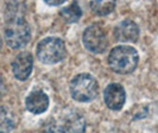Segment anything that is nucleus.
Masks as SVG:
<instances>
[{
    "label": "nucleus",
    "instance_id": "f257e3e1",
    "mask_svg": "<svg viewBox=\"0 0 158 133\" xmlns=\"http://www.w3.org/2000/svg\"><path fill=\"white\" fill-rule=\"evenodd\" d=\"M31 38V31L24 17L17 12L7 16L5 26V40L12 49H20L25 47Z\"/></svg>",
    "mask_w": 158,
    "mask_h": 133
},
{
    "label": "nucleus",
    "instance_id": "f03ea898",
    "mask_svg": "<svg viewBox=\"0 0 158 133\" xmlns=\"http://www.w3.org/2000/svg\"><path fill=\"white\" fill-rule=\"evenodd\" d=\"M139 55L135 48L128 45H120L114 48L108 55V64L117 74H130L138 65Z\"/></svg>",
    "mask_w": 158,
    "mask_h": 133
},
{
    "label": "nucleus",
    "instance_id": "7ed1b4c3",
    "mask_svg": "<svg viewBox=\"0 0 158 133\" xmlns=\"http://www.w3.org/2000/svg\"><path fill=\"white\" fill-rule=\"evenodd\" d=\"M99 93L98 82L89 74H79L71 80L70 94L79 102H89L94 100Z\"/></svg>",
    "mask_w": 158,
    "mask_h": 133
},
{
    "label": "nucleus",
    "instance_id": "20e7f679",
    "mask_svg": "<svg viewBox=\"0 0 158 133\" xmlns=\"http://www.w3.org/2000/svg\"><path fill=\"white\" fill-rule=\"evenodd\" d=\"M65 57V44L57 37H48L37 45V58L44 64H56Z\"/></svg>",
    "mask_w": 158,
    "mask_h": 133
},
{
    "label": "nucleus",
    "instance_id": "39448f33",
    "mask_svg": "<svg viewBox=\"0 0 158 133\" xmlns=\"http://www.w3.org/2000/svg\"><path fill=\"white\" fill-rule=\"evenodd\" d=\"M83 45L93 54H102L108 47L107 35L102 27L98 24L89 25L82 35Z\"/></svg>",
    "mask_w": 158,
    "mask_h": 133
},
{
    "label": "nucleus",
    "instance_id": "423d86ee",
    "mask_svg": "<svg viewBox=\"0 0 158 133\" xmlns=\"http://www.w3.org/2000/svg\"><path fill=\"white\" fill-rule=\"evenodd\" d=\"M103 99L108 108L113 110H120L126 101V93L124 87L119 83H111L105 88Z\"/></svg>",
    "mask_w": 158,
    "mask_h": 133
},
{
    "label": "nucleus",
    "instance_id": "0eeeda50",
    "mask_svg": "<svg viewBox=\"0 0 158 133\" xmlns=\"http://www.w3.org/2000/svg\"><path fill=\"white\" fill-rule=\"evenodd\" d=\"M33 68V57L30 52L23 51L16 56L12 62V71L17 80L25 81L31 75Z\"/></svg>",
    "mask_w": 158,
    "mask_h": 133
},
{
    "label": "nucleus",
    "instance_id": "6e6552de",
    "mask_svg": "<svg viewBox=\"0 0 158 133\" xmlns=\"http://www.w3.org/2000/svg\"><path fill=\"white\" fill-rule=\"evenodd\" d=\"M114 38L118 42L135 43L139 38V27L133 20H123L114 29Z\"/></svg>",
    "mask_w": 158,
    "mask_h": 133
},
{
    "label": "nucleus",
    "instance_id": "1a4fd4ad",
    "mask_svg": "<svg viewBox=\"0 0 158 133\" xmlns=\"http://www.w3.org/2000/svg\"><path fill=\"white\" fill-rule=\"evenodd\" d=\"M26 110L32 114H42L49 107V98L42 90H33L25 100Z\"/></svg>",
    "mask_w": 158,
    "mask_h": 133
},
{
    "label": "nucleus",
    "instance_id": "9d476101",
    "mask_svg": "<svg viewBox=\"0 0 158 133\" xmlns=\"http://www.w3.org/2000/svg\"><path fill=\"white\" fill-rule=\"evenodd\" d=\"M63 130L65 133H85L86 120L79 113H71L64 120Z\"/></svg>",
    "mask_w": 158,
    "mask_h": 133
},
{
    "label": "nucleus",
    "instance_id": "9b49d317",
    "mask_svg": "<svg viewBox=\"0 0 158 133\" xmlns=\"http://www.w3.org/2000/svg\"><path fill=\"white\" fill-rule=\"evenodd\" d=\"M16 125L15 114L6 107L0 108V133H8L13 130Z\"/></svg>",
    "mask_w": 158,
    "mask_h": 133
},
{
    "label": "nucleus",
    "instance_id": "f8f14e48",
    "mask_svg": "<svg viewBox=\"0 0 158 133\" xmlns=\"http://www.w3.org/2000/svg\"><path fill=\"white\" fill-rule=\"evenodd\" d=\"M60 16L62 17L67 23H76V22H79V19L82 16V10L77 2H73L60 12Z\"/></svg>",
    "mask_w": 158,
    "mask_h": 133
},
{
    "label": "nucleus",
    "instance_id": "ddd939ff",
    "mask_svg": "<svg viewBox=\"0 0 158 133\" xmlns=\"http://www.w3.org/2000/svg\"><path fill=\"white\" fill-rule=\"evenodd\" d=\"M90 8L98 16H106L115 8V1H92Z\"/></svg>",
    "mask_w": 158,
    "mask_h": 133
},
{
    "label": "nucleus",
    "instance_id": "4468645a",
    "mask_svg": "<svg viewBox=\"0 0 158 133\" xmlns=\"http://www.w3.org/2000/svg\"><path fill=\"white\" fill-rule=\"evenodd\" d=\"M42 133H65V132H64L62 126L57 125V124H49V125H47L43 128Z\"/></svg>",
    "mask_w": 158,
    "mask_h": 133
},
{
    "label": "nucleus",
    "instance_id": "2eb2a0df",
    "mask_svg": "<svg viewBox=\"0 0 158 133\" xmlns=\"http://www.w3.org/2000/svg\"><path fill=\"white\" fill-rule=\"evenodd\" d=\"M4 92H5V85H4V81L0 76V96L4 94Z\"/></svg>",
    "mask_w": 158,
    "mask_h": 133
},
{
    "label": "nucleus",
    "instance_id": "dca6fc26",
    "mask_svg": "<svg viewBox=\"0 0 158 133\" xmlns=\"http://www.w3.org/2000/svg\"><path fill=\"white\" fill-rule=\"evenodd\" d=\"M47 4H49V5H54V6H56V5H62L64 1L63 0H58V1H54V2H49V1H45Z\"/></svg>",
    "mask_w": 158,
    "mask_h": 133
},
{
    "label": "nucleus",
    "instance_id": "f3484780",
    "mask_svg": "<svg viewBox=\"0 0 158 133\" xmlns=\"http://www.w3.org/2000/svg\"><path fill=\"white\" fill-rule=\"evenodd\" d=\"M0 49H1V38H0Z\"/></svg>",
    "mask_w": 158,
    "mask_h": 133
}]
</instances>
